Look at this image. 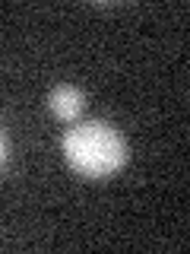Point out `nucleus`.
<instances>
[{
	"label": "nucleus",
	"mask_w": 190,
	"mask_h": 254,
	"mask_svg": "<svg viewBox=\"0 0 190 254\" xmlns=\"http://www.w3.org/2000/svg\"><path fill=\"white\" fill-rule=\"evenodd\" d=\"M67 165L83 178H108L127 162L124 137L105 121H76L63 133Z\"/></svg>",
	"instance_id": "nucleus-1"
},
{
	"label": "nucleus",
	"mask_w": 190,
	"mask_h": 254,
	"mask_svg": "<svg viewBox=\"0 0 190 254\" xmlns=\"http://www.w3.org/2000/svg\"><path fill=\"white\" fill-rule=\"evenodd\" d=\"M48 108H51V115L57 118V121L73 124V121H79V115H83V108H86V95H83V89H76V86L60 83L48 95Z\"/></svg>",
	"instance_id": "nucleus-2"
},
{
	"label": "nucleus",
	"mask_w": 190,
	"mask_h": 254,
	"mask_svg": "<svg viewBox=\"0 0 190 254\" xmlns=\"http://www.w3.org/2000/svg\"><path fill=\"white\" fill-rule=\"evenodd\" d=\"M6 153H10V146H6V133L0 130V169L6 165Z\"/></svg>",
	"instance_id": "nucleus-3"
}]
</instances>
